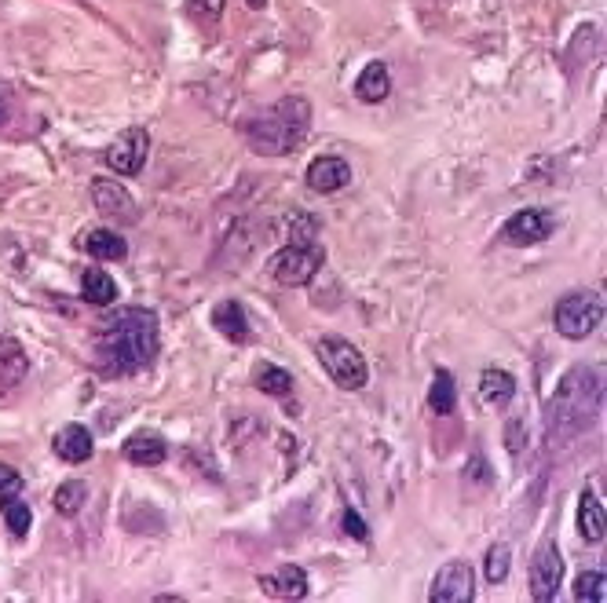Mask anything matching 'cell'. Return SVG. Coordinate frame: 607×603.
I'll use <instances>...</instances> for the list:
<instances>
[{"mask_svg": "<svg viewBox=\"0 0 607 603\" xmlns=\"http://www.w3.org/2000/svg\"><path fill=\"white\" fill-rule=\"evenodd\" d=\"M96 351L103 370L136 373L158 359L161 329L158 315L147 307H121L96 329Z\"/></svg>", "mask_w": 607, "mask_h": 603, "instance_id": "1", "label": "cell"}, {"mask_svg": "<svg viewBox=\"0 0 607 603\" xmlns=\"http://www.w3.org/2000/svg\"><path fill=\"white\" fill-rule=\"evenodd\" d=\"M600 410H604L600 373L593 366H575V370L564 373L560 388L545 406V428L556 443H571L600 421Z\"/></svg>", "mask_w": 607, "mask_h": 603, "instance_id": "2", "label": "cell"}, {"mask_svg": "<svg viewBox=\"0 0 607 603\" xmlns=\"http://www.w3.org/2000/svg\"><path fill=\"white\" fill-rule=\"evenodd\" d=\"M311 132V103L300 96H289L282 103L267 106L264 114H256L245 128L249 136V147L260 154V158H282V154H293V150L308 139Z\"/></svg>", "mask_w": 607, "mask_h": 603, "instance_id": "3", "label": "cell"}, {"mask_svg": "<svg viewBox=\"0 0 607 603\" xmlns=\"http://www.w3.org/2000/svg\"><path fill=\"white\" fill-rule=\"evenodd\" d=\"M315 351H319V362L326 366L333 384H341L344 392H359V388H366V381H370V366H366L363 351L355 348L352 340L337 337V333H326V337H319Z\"/></svg>", "mask_w": 607, "mask_h": 603, "instance_id": "4", "label": "cell"}, {"mask_svg": "<svg viewBox=\"0 0 607 603\" xmlns=\"http://www.w3.org/2000/svg\"><path fill=\"white\" fill-rule=\"evenodd\" d=\"M604 322V297L593 293V289H578V293H567L553 311V326L560 337L567 340H586L593 337Z\"/></svg>", "mask_w": 607, "mask_h": 603, "instance_id": "5", "label": "cell"}, {"mask_svg": "<svg viewBox=\"0 0 607 603\" xmlns=\"http://www.w3.org/2000/svg\"><path fill=\"white\" fill-rule=\"evenodd\" d=\"M322 260H326L322 245H315V242H293V245H286L282 253L271 256L267 271H271V278H275L278 286H308L311 278L319 275Z\"/></svg>", "mask_w": 607, "mask_h": 603, "instance_id": "6", "label": "cell"}, {"mask_svg": "<svg viewBox=\"0 0 607 603\" xmlns=\"http://www.w3.org/2000/svg\"><path fill=\"white\" fill-rule=\"evenodd\" d=\"M560 582H564V560H560V552H556L553 541H542L531 560V571H527L531 596L538 603H549L556 593H560Z\"/></svg>", "mask_w": 607, "mask_h": 603, "instance_id": "7", "label": "cell"}, {"mask_svg": "<svg viewBox=\"0 0 607 603\" xmlns=\"http://www.w3.org/2000/svg\"><path fill=\"white\" fill-rule=\"evenodd\" d=\"M150 158V136L147 128H125L107 147V165L118 176H139Z\"/></svg>", "mask_w": 607, "mask_h": 603, "instance_id": "8", "label": "cell"}, {"mask_svg": "<svg viewBox=\"0 0 607 603\" xmlns=\"http://www.w3.org/2000/svg\"><path fill=\"white\" fill-rule=\"evenodd\" d=\"M549 234H553V216H549V212H542V209L516 212V216H509V223L501 227V238H505L509 245H520V249L545 242Z\"/></svg>", "mask_w": 607, "mask_h": 603, "instance_id": "9", "label": "cell"}, {"mask_svg": "<svg viewBox=\"0 0 607 603\" xmlns=\"http://www.w3.org/2000/svg\"><path fill=\"white\" fill-rule=\"evenodd\" d=\"M432 603H472L476 582H472L469 563H447L432 582Z\"/></svg>", "mask_w": 607, "mask_h": 603, "instance_id": "10", "label": "cell"}, {"mask_svg": "<svg viewBox=\"0 0 607 603\" xmlns=\"http://www.w3.org/2000/svg\"><path fill=\"white\" fill-rule=\"evenodd\" d=\"M352 183V165L344 158H333V154H326V158H315L308 169V187L315 194H337L344 191Z\"/></svg>", "mask_w": 607, "mask_h": 603, "instance_id": "11", "label": "cell"}, {"mask_svg": "<svg viewBox=\"0 0 607 603\" xmlns=\"http://www.w3.org/2000/svg\"><path fill=\"white\" fill-rule=\"evenodd\" d=\"M92 205H96L103 216H110V220H136V201L114 180L92 183Z\"/></svg>", "mask_w": 607, "mask_h": 603, "instance_id": "12", "label": "cell"}, {"mask_svg": "<svg viewBox=\"0 0 607 603\" xmlns=\"http://www.w3.org/2000/svg\"><path fill=\"white\" fill-rule=\"evenodd\" d=\"M52 450L63 457L66 465H85L96 443H92V432H88L85 424H63L52 439Z\"/></svg>", "mask_w": 607, "mask_h": 603, "instance_id": "13", "label": "cell"}, {"mask_svg": "<svg viewBox=\"0 0 607 603\" xmlns=\"http://www.w3.org/2000/svg\"><path fill=\"white\" fill-rule=\"evenodd\" d=\"M121 454H125V461H132V465L154 468V465H161V461H165L169 446H165V435L143 428V432L128 435L125 446H121Z\"/></svg>", "mask_w": 607, "mask_h": 603, "instance_id": "14", "label": "cell"}, {"mask_svg": "<svg viewBox=\"0 0 607 603\" xmlns=\"http://www.w3.org/2000/svg\"><path fill=\"white\" fill-rule=\"evenodd\" d=\"M260 589L267 596H275V600H304L308 596V574L286 563V567H278L275 574H264L260 578Z\"/></svg>", "mask_w": 607, "mask_h": 603, "instance_id": "15", "label": "cell"}, {"mask_svg": "<svg viewBox=\"0 0 607 603\" xmlns=\"http://www.w3.org/2000/svg\"><path fill=\"white\" fill-rule=\"evenodd\" d=\"M30 373V359L19 348V340H0V395L15 392Z\"/></svg>", "mask_w": 607, "mask_h": 603, "instance_id": "16", "label": "cell"}, {"mask_svg": "<svg viewBox=\"0 0 607 603\" xmlns=\"http://www.w3.org/2000/svg\"><path fill=\"white\" fill-rule=\"evenodd\" d=\"M578 530L589 545L604 541L607 534V516H604V501L597 498V490H582V501H578Z\"/></svg>", "mask_w": 607, "mask_h": 603, "instance_id": "17", "label": "cell"}, {"mask_svg": "<svg viewBox=\"0 0 607 603\" xmlns=\"http://www.w3.org/2000/svg\"><path fill=\"white\" fill-rule=\"evenodd\" d=\"M480 395L487 406H494V410H505L512 399H516V381H512L509 373L498 370V366H487L480 377Z\"/></svg>", "mask_w": 607, "mask_h": 603, "instance_id": "18", "label": "cell"}, {"mask_svg": "<svg viewBox=\"0 0 607 603\" xmlns=\"http://www.w3.org/2000/svg\"><path fill=\"white\" fill-rule=\"evenodd\" d=\"M388 92H392V77H388V66L384 63H370L363 74H359V81H355L359 103H384Z\"/></svg>", "mask_w": 607, "mask_h": 603, "instance_id": "19", "label": "cell"}, {"mask_svg": "<svg viewBox=\"0 0 607 603\" xmlns=\"http://www.w3.org/2000/svg\"><path fill=\"white\" fill-rule=\"evenodd\" d=\"M81 297H85L88 304L107 307V304L118 300V282H114L103 267H88L85 278H81Z\"/></svg>", "mask_w": 607, "mask_h": 603, "instance_id": "20", "label": "cell"}, {"mask_svg": "<svg viewBox=\"0 0 607 603\" xmlns=\"http://www.w3.org/2000/svg\"><path fill=\"white\" fill-rule=\"evenodd\" d=\"M213 322L227 340H235V344H245V340H249V318H245L242 304H235V300H224V304L216 307Z\"/></svg>", "mask_w": 607, "mask_h": 603, "instance_id": "21", "label": "cell"}, {"mask_svg": "<svg viewBox=\"0 0 607 603\" xmlns=\"http://www.w3.org/2000/svg\"><path fill=\"white\" fill-rule=\"evenodd\" d=\"M428 410L439 413V417L458 410V381H454L450 370H443V366L436 370V381L428 388Z\"/></svg>", "mask_w": 607, "mask_h": 603, "instance_id": "22", "label": "cell"}, {"mask_svg": "<svg viewBox=\"0 0 607 603\" xmlns=\"http://www.w3.org/2000/svg\"><path fill=\"white\" fill-rule=\"evenodd\" d=\"M85 253L96 256V260H125L128 245L121 234L107 231V227H96V231L85 234Z\"/></svg>", "mask_w": 607, "mask_h": 603, "instance_id": "23", "label": "cell"}, {"mask_svg": "<svg viewBox=\"0 0 607 603\" xmlns=\"http://www.w3.org/2000/svg\"><path fill=\"white\" fill-rule=\"evenodd\" d=\"M253 384L264 395H275V399H286L293 392V377H289L282 366H271V362H260L253 373Z\"/></svg>", "mask_w": 607, "mask_h": 603, "instance_id": "24", "label": "cell"}, {"mask_svg": "<svg viewBox=\"0 0 607 603\" xmlns=\"http://www.w3.org/2000/svg\"><path fill=\"white\" fill-rule=\"evenodd\" d=\"M0 516H4V523H8V530L15 538H26V534H30L33 512H30V505L19 501L15 494H4V498H0Z\"/></svg>", "mask_w": 607, "mask_h": 603, "instance_id": "25", "label": "cell"}, {"mask_svg": "<svg viewBox=\"0 0 607 603\" xmlns=\"http://www.w3.org/2000/svg\"><path fill=\"white\" fill-rule=\"evenodd\" d=\"M85 498H88L85 479H66L63 487L55 490V512H63V516H77V512L85 508Z\"/></svg>", "mask_w": 607, "mask_h": 603, "instance_id": "26", "label": "cell"}, {"mask_svg": "<svg viewBox=\"0 0 607 603\" xmlns=\"http://www.w3.org/2000/svg\"><path fill=\"white\" fill-rule=\"evenodd\" d=\"M575 600L582 603H604L607 600V578L604 571H582L575 578Z\"/></svg>", "mask_w": 607, "mask_h": 603, "instance_id": "27", "label": "cell"}, {"mask_svg": "<svg viewBox=\"0 0 607 603\" xmlns=\"http://www.w3.org/2000/svg\"><path fill=\"white\" fill-rule=\"evenodd\" d=\"M509 567H512V549L509 545H494L483 560V571H487V582L490 585H501L509 578Z\"/></svg>", "mask_w": 607, "mask_h": 603, "instance_id": "28", "label": "cell"}, {"mask_svg": "<svg viewBox=\"0 0 607 603\" xmlns=\"http://www.w3.org/2000/svg\"><path fill=\"white\" fill-rule=\"evenodd\" d=\"M187 4H191V11L198 15V19L216 22L220 15H224V4H227V0H187Z\"/></svg>", "mask_w": 607, "mask_h": 603, "instance_id": "29", "label": "cell"}, {"mask_svg": "<svg viewBox=\"0 0 607 603\" xmlns=\"http://www.w3.org/2000/svg\"><path fill=\"white\" fill-rule=\"evenodd\" d=\"M344 530H348V534H352L355 541H366V538H370V530H366L363 516H359L355 508H344Z\"/></svg>", "mask_w": 607, "mask_h": 603, "instance_id": "30", "label": "cell"}, {"mask_svg": "<svg viewBox=\"0 0 607 603\" xmlns=\"http://www.w3.org/2000/svg\"><path fill=\"white\" fill-rule=\"evenodd\" d=\"M22 490V476L11 465H0V498L4 494H19Z\"/></svg>", "mask_w": 607, "mask_h": 603, "instance_id": "31", "label": "cell"}, {"mask_svg": "<svg viewBox=\"0 0 607 603\" xmlns=\"http://www.w3.org/2000/svg\"><path fill=\"white\" fill-rule=\"evenodd\" d=\"M4 121H8V103L0 99V125H4Z\"/></svg>", "mask_w": 607, "mask_h": 603, "instance_id": "32", "label": "cell"}, {"mask_svg": "<svg viewBox=\"0 0 607 603\" xmlns=\"http://www.w3.org/2000/svg\"><path fill=\"white\" fill-rule=\"evenodd\" d=\"M245 4H249V8H253V11H260V8H264V4H267V0H245Z\"/></svg>", "mask_w": 607, "mask_h": 603, "instance_id": "33", "label": "cell"}]
</instances>
